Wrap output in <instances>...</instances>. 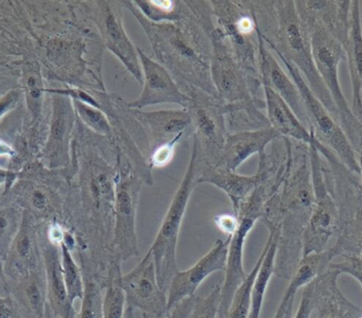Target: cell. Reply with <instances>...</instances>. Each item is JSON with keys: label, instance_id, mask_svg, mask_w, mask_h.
Returning a JSON list of instances; mask_svg holds the SVG:
<instances>
[{"label": "cell", "instance_id": "obj_21", "mask_svg": "<svg viewBox=\"0 0 362 318\" xmlns=\"http://www.w3.org/2000/svg\"><path fill=\"white\" fill-rule=\"evenodd\" d=\"M42 262L46 273L48 304L55 318H76L70 304L62 268L61 245L49 240L42 247Z\"/></svg>", "mask_w": 362, "mask_h": 318}, {"label": "cell", "instance_id": "obj_45", "mask_svg": "<svg viewBox=\"0 0 362 318\" xmlns=\"http://www.w3.org/2000/svg\"><path fill=\"white\" fill-rule=\"evenodd\" d=\"M10 294V286H8V279H6V272H4V264L0 260V298H8Z\"/></svg>", "mask_w": 362, "mask_h": 318}, {"label": "cell", "instance_id": "obj_24", "mask_svg": "<svg viewBox=\"0 0 362 318\" xmlns=\"http://www.w3.org/2000/svg\"><path fill=\"white\" fill-rule=\"evenodd\" d=\"M353 89V114L362 126V23L361 2H351L350 34L344 49Z\"/></svg>", "mask_w": 362, "mask_h": 318}, {"label": "cell", "instance_id": "obj_17", "mask_svg": "<svg viewBox=\"0 0 362 318\" xmlns=\"http://www.w3.org/2000/svg\"><path fill=\"white\" fill-rule=\"evenodd\" d=\"M257 42H259V78L262 85L274 89L295 112L299 120L308 127V116L303 99L300 94L299 89L296 86L291 76L285 73L284 70L279 65L267 44L262 37L259 27L257 30Z\"/></svg>", "mask_w": 362, "mask_h": 318}, {"label": "cell", "instance_id": "obj_20", "mask_svg": "<svg viewBox=\"0 0 362 318\" xmlns=\"http://www.w3.org/2000/svg\"><path fill=\"white\" fill-rule=\"evenodd\" d=\"M11 298L16 304L21 318H47L48 317V290L45 267L25 275L23 279L8 283Z\"/></svg>", "mask_w": 362, "mask_h": 318}, {"label": "cell", "instance_id": "obj_34", "mask_svg": "<svg viewBox=\"0 0 362 318\" xmlns=\"http://www.w3.org/2000/svg\"><path fill=\"white\" fill-rule=\"evenodd\" d=\"M127 300L124 293L116 283H107L104 288L103 318H124Z\"/></svg>", "mask_w": 362, "mask_h": 318}, {"label": "cell", "instance_id": "obj_38", "mask_svg": "<svg viewBox=\"0 0 362 318\" xmlns=\"http://www.w3.org/2000/svg\"><path fill=\"white\" fill-rule=\"evenodd\" d=\"M25 88H27L28 99L32 102L31 108L35 110L37 102L42 97V82L38 71H36L34 68L29 70V74L25 78Z\"/></svg>", "mask_w": 362, "mask_h": 318}, {"label": "cell", "instance_id": "obj_13", "mask_svg": "<svg viewBox=\"0 0 362 318\" xmlns=\"http://www.w3.org/2000/svg\"><path fill=\"white\" fill-rule=\"evenodd\" d=\"M100 6L98 25L104 39L106 49L110 50L125 69L138 80H144L141 63H140L138 48L127 35L123 25L119 6L116 2H101Z\"/></svg>", "mask_w": 362, "mask_h": 318}, {"label": "cell", "instance_id": "obj_26", "mask_svg": "<svg viewBox=\"0 0 362 318\" xmlns=\"http://www.w3.org/2000/svg\"><path fill=\"white\" fill-rule=\"evenodd\" d=\"M270 234L266 243L265 257L262 262L261 267L257 271V276L253 281L252 289H251V304L249 318L261 317L262 309H263L264 298L268 285L272 281V275L274 274V264H276V251H278L279 241V224H274L267 226Z\"/></svg>", "mask_w": 362, "mask_h": 318}, {"label": "cell", "instance_id": "obj_27", "mask_svg": "<svg viewBox=\"0 0 362 318\" xmlns=\"http://www.w3.org/2000/svg\"><path fill=\"white\" fill-rule=\"evenodd\" d=\"M336 256H340V252L333 245L331 249L321 253L310 254L302 257L293 276L289 279L288 287L285 290L282 298H296L300 289L310 285L329 270V264Z\"/></svg>", "mask_w": 362, "mask_h": 318}, {"label": "cell", "instance_id": "obj_44", "mask_svg": "<svg viewBox=\"0 0 362 318\" xmlns=\"http://www.w3.org/2000/svg\"><path fill=\"white\" fill-rule=\"evenodd\" d=\"M30 202H31L32 209H35V211H46L47 198L42 192H40V190H35V192L32 194Z\"/></svg>", "mask_w": 362, "mask_h": 318}, {"label": "cell", "instance_id": "obj_12", "mask_svg": "<svg viewBox=\"0 0 362 318\" xmlns=\"http://www.w3.org/2000/svg\"><path fill=\"white\" fill-rule=\"evenodd\" d=\"M230 236L226 240L217 239L210 251L191 268L176 273L168 291L169 310L181 300L195 296L198 288L209 276L219 271H225Z\"/></svg>", "mask_w": 362, "mask_h": 318}, {"label": "cell", "instance_id": "obj_2", "mask_svg": "<svg viewBox=\"0 0 362 318\" xmlns=\"http://www.w3.org/2000/svg\"><path fill=\"white\" fill-rule=\"evenodd\" d=\"M272 4L274 39H266L262 35L264 42L278 56L299 70L312 92L339 123L337 107L315 65L310 32L298 14L295 1H274Z\"/></svg>", "mask_w": 362, "mask_h": 318}, {"label": "cell", "instance_id": "obj_6", "mask_svg": "<svg viewBox=\"0 0 362 318\" xmlns=\"http://www.w3.org/2000/svg\"><path fill=\"white\" fill-rule=\"evenodd\" d=\"M315 207L303 233L302 257L327 250L332 237L339 232V209L327 182L325 166L314 143L308 145Z\"/></svg>", "mask_w": 362, "mask_h": 318}, {"label": "cell", "instance_id": "obj_42", "mask_svg": "<svg viewBox=\"0 0 362 318\" xmlns=\"http://www.w3.org/2000/svg\"><path fill=\"white\" fill-rule=\"evenodd\" d=\"M296 298H282L274 318H293V305Z\"/></svg>", "mask_w": 362, "mask_h": 318}, {"label": "cell", "instance_id": "obj_16", "mask_svg": "<svg viewBox=\"0 0 362 318\" xmlns=\"http://www.w3.org/2000/svg\"><path fill=\"white\" fill-rule=\"evenodd\" d=\"M131 111L137 122L150 133V148L152 152L167 144H178L183 133L192 124L191 114L185 108L156 111L131 109Z\"/></svg>", "mask_w": 362, "mask_h": 318}, {"label": "cell", "instance_id": "obj_9", "mask_svg": "<svg viewBox=\"0 0 362 318\" xmlns=\"http://www.w3.org/2000/svg\"><path fill=\"white\" fill-rule=\"evenodd\" d=\"M141 180L129 173L118 176L115 200L112 251L121 262L139 256L136 217Z\"/></svg>", "mask_w": 362, "mask_h": 318}, {"label": "cell", "instance_id": "obj_8", "mask_svg": "<svg viewBox=\"0 0 362 318\" xmlns=\"http://www.w3.org/2000/svg\"><path fill=\"white\" fill-rule=\"evenodd\" d=\"M212 56L210 73L217 99H223L230 106L248 105L259 103L250 90L249 75L243 69L225 42L221 29H214L211 33Z\"/></svg>", "mask_w": 362, "mask_h": 318}, {"label": "cell", "instance_id": "obj_23", "mask_svg": "<svg viewBox=\"0 0 362 318\" xmlns=\"http://www.w3.org/2000/svg\"><path fill=\"white\" fill-rule=\"evenodd\" d=\"M338 273L329 270L315 279L317 318H361L362 309L355 306L340 291L337 285Z\"/></svg>", "mask_w": 362, "mask_h": 318}, {"label": "cell", "instance_id": "obj_11", "mask_svg": "<svg viewBox=\"0 0 362 318\" xmlns=\"http://www.w3.org/2000/svg\"><path fill=\"white\" fill-rule=\"evenodd\" d=\"M138 54L144 75V89L140 97L129 104V108L142 110L148 106L160 104H175L185 109L189 108L191 97L181 90L169 70L148 56L140 48H138Z\"/></svg>", "mask_w": 362, "mask_h": 318}, {"label": "cell", "instance_id": "obj_43", "mask_svg": "<svg viewBox=\"0 0 362 318\" xmlns=\"http://www.w3.org/2000/svg\"><path fill=\"white\" fill-rule=\"evenodd\" d=\"M19 99V93L16 91H11L8 94L0 99V116L6 114L11 108L14 107Z\"/></svg>", "mask_w": 362, "mask_h": 318}, {"label": "cell", "instance_id": "obj_50", "mask_svg": "<svg viewBox=\"0 0 362 318\" xmlns=\"http://www.w3.org/2000/svg\"><path fill=\"white\" fill-rule=\"evenodd\" d=\"M47 318H55L54 315H53V313L51 312V310L49 311L48 317H47Z\"/></svg>", "mask_w": 362, "mask_h": 318}, {"label": "cell", "instance_id": "obj_33", "mask_svg": "<svg viewBox=\"0 0 362 318\" xmlns=\"http://www.w3.org/2000/svg\"><path fill=\"white\" fill-rule=\"evenodd\" d=\"M74 101V107L76 114L80 116L85 125L93 133L103 137H110L112 133V123L108 120L104 110L88 105L84 102L78 99H72Z\"/></svg>", "mask_w": 362, "mask_h": 318}, {"label": "cell", "instance_id": "obj_22", "mask_svg": "<svg viewBox=\"0 0 362 318\" xmlns=\"http://www.w3.org/2000/svg\"><path fill=\"white\" fill-rule=\"evenodd\" d=\"M263 89L270 127L280 133L282 137L295 140L304 145H310L314 133L299 120L288 104L274 89L265 85H263Z\"/></svg>", "mask_w": 362, "mask_h": 318}, {"label": "cell", "instance_id": "obj_41", "mask_svg": "<svg viewBox=\"0 0 362 318\" xmlns=\"http://www.w3.org/2000/svg\"><path fill=\"white\" fill-rule=\"evenodd\" d=\"M0 318H21L16 304L11 296L0 298Z\"/></svg>", "mask_w": 362, "mask_h": 318}, {"label": "cell", "instance_id": "obj_14", "mask_svg": "<svg viewBox=\"0 0 362 318\" xmlns=\"http://www.w3.org/2000/svg\"><path fill=\"white\" fill-rule=\"evenodd\" d=\"M189 97L192 103L187 109L191 114L192 124L195 126L200 149L208 150L209 156L216 158L217 164L228 135L223 118L226 105H217L211 99H202L198 93Z\"/></svg>", "mask_w": 362, "mask_h": 318}, {"label": "cell", "instance_id": "obj_29", "mask_svg": "<svg viewBox=\"0 0 362 318\" xmlns=\"http://www.w3.org/2000/svg\"><path fill=\"white\" fill-rule=\"evenodd\" d=\"M23 220V214L16 204L0 200V260L4 262Z\"/></svg>", "mask_w": 362, "mask_h": 318}, {"label": "cell", "instance_id": "obj_19", "mask_svg": "<svg viewBox=\"0 0 362 318\" xmlns=\"http://www.w3.org/2000/svg\"><path fill=\"white\" fill-rule=\"evenodd\" d=\"M264 178V167L259 163V171L253 176H243L223 167L206 163L202 167L197 183H210L226 192L233 207L234 215L245 200L255 192Z\"/></svg>", "mask_w": 362, "mask_h": 318}, {"label": "cell", "instance_id": "obj_1", "mask_svg": "<svg viewBox=\"0 0 362 318\" xmlns=\"http://www.w3.org/2000/svg\"><path fill=\"white\" fill-rule=\"evenodd\" d=\"M148 35L158 63L171 70L176 78L199 88L202 92L217 97L211 80L212 53L196 37L193 29L176 23H155L146 19L133 1H123Z\"/></svg>", "mask_w": 362, "mask_h": 318}, {"label": "cell", "instance_id": "obj_30", "mask_svg": "<svg viewBox=\"0 0 362 318\" xmlns=\"http://www.w3.org/2000/svg\"><path fill=\"white\" fill-rule=\"evenodd\" d=\"M62 268H63L64 281L70 304L74 306L76 300H82L84 298L85 281L82 270L74 260L71 250L61 243Z\"/></svg>", "mask_w": 362, "mask_h": 318}, {"label": "cell", "instance_id": "obj_7", "mask_svg": "<svg viewBox=\"0 0 362 318\" xmlns=\"http://www.w3.org/2000/svg\"><path fill=\"white\" fill-rule=\"evenodd\" d=\"M264 184L259 183L255 192L246 199L238 209V226L235 233L230 236L225 279L221 286V302L218 315L227 313L234 294L246 281L248 273L244 268V249L247 237L255 228V222L263 217L264 207L270 199Z\"/></svg>", "mask_w": 362, "mask_h": 318}, {"label": "cell", "instance_id": "obj_39", "mask_svg": "<svg viewBox=\"0 0 362 318\" xmlns=\"http://www.w3.org/2000/svg\"><path fill=\"white\" fill-rule=\"evenodd\" d=\"M177 143L167 144L161 146L152 152L150 158V166L165 167L171 163L174 158V152Z\"/></svg>", "mask_w": 362, "mask_h": 318}, {"label": "cell", "instance_id": "obj_49", "mask_svg": "<svg viewBox=\"0 0 362 318\" xmlns=\"http://www.w3.org/2000/svg\"><path fill=\"white\" fill-rule=\"evenodd\" d=\"M6 177V173H2V171H0V182L4 181V178Z\"/></svg>", "mask_w": 362, "mask_h": 318}, {"label": "cell", "instance_id": "obj_35", "mask_svg": "<svg viewBox=\"0 0 362 318\" xmlns=\"http://www.w3.org/2000/svg\"><path fill=\"white\" fill-rule=\"evenodd\" d=\"M221 292V286L216 285L206 298L196 296L195 306L189 318H217Z\"/></svg>", "mask_w": 362, "mask_h": 318}, {"label": "cell", "instance_id": "obj_28", "mask_svg": "<svg viewBox=\"0 0 362 318\" xmlns=\"http://www.w3.org/2000/svg\"><path fill=\"white\" fill-rule=\"evenodd\" d=\"M134 6L141 12V14L148 20L155 23H176L183 20L187 17L185 6L182 2L172 1V0H139L133 1Z\"/></svg>", "mask_w": 362, "mask_h": 318}, {"label": "cell", "instance_id": "obj_4", "mask_svg": "<svg viewBox=\"0 0 362 318\" xmlns=\"http://www.w3.org/2000/svg\"><path fill=\"white\" fill-rule=\"evenodd\" d=\"M303 23L310 34L313 57L319 75L337 107L340 125L357 152L362 139V126L346 102L338 74L339 63L346 59V51L342 44L322 25L317 23Z\"/></svg>", "mask_w": 362, "mask_h": 318}, {"label": "cell", "instance_id": "obj_32", "mask_svg": "<svg viewBox=\"0 0 362 318\" xmlns=\"http://www.w3.org/2000/svg\"><path fill=\"white\" fill-rule=\"evenodd\" d=\"M84 298L76 318H103V287L88 275H84Z\"/></svg>", "mask_w": 362, "mask_h": 318}, {"label": "cell", "instance_id": "obj_5", "mask_svg": "<svg viewBox=\"0 0 362 318\" xmlns=\"http://www.w3.org/2000/svg\"><path fill=\"white\" fill-rule=\"evenodd\" d=\"M279 57L286 67L291 80L299 89L308 116V128L314 133L317 141L331 150L351 173L361 177V167L356 152L341 125L312 92L299 70L286 59Z\"/></svg>", "mask_w": 362, "mask_h": 318}, {"label": "cell", "instance_id": "obj_47", "mask_svg": "<svg viewBox=\"0 0 362 318\" xmlns=\"http://www.w3.org/2000/svg\"><path fill=\"white\" fill-rule=\"evenodd\" d=\"M124 318H137V315H136V310L133 307L127 306V305Z\"/></svg>", "mask_w": 362, "mask_h": 318}, {"label": "cell", "instance_id": "obj_31", "mask_svg": "<svg viewBox=\"0 0 362 318\" xmlns=\"http://www.w3.org/2000/svg\"><path fill=\"white\" fill-rule=\"evenodd\" d=\"M266 251H267V247L265 245L261 256H259L257 262H255L252 270H251L250 273H248L246 281L243 283V285L238 288V291L234 294L233 300H232L227 313L223 314V317L217 318H249L251 304V289H252L253 281H255V276H257V271H259L262 262H263L264 257H265Z\"/></svg>", "mask_w": 362, "mask_h": 318}, {"label": "cell", "instance_id": "obj_40", "mask_svg": "<svg viewBox=\"0 0 362 318\" xmlns=\"http://www.w3.org/2000/svg\"><path fill=\"white\" fill-rule=\"evenodd\" d=\"M215 226L228 235L232 236L238 226V217L236 215H221L214 218Z\"/></svg>", "mask_w": 362, "mask_h": 318}, {"label": "cell", "instance_id": "obj_3", "mask_svg": "<svg viewBox=\"0 0 362 318\" xmlns=\"http://www.w3.org/2000/svg\"><path fill=\"white\" fill-rule=\"evenodd\" d=\"M198 161H199V142L197 137L194 135L191 160L187 165L182 181L180 182L172 199L171 204L165 213L156 238L150 249L154 258L159 286L167 294L174 276L180 271L177 260H176L178 237H180L187 203L191 198L194 188L197 184L196 173L198 171Z\"/></svg>", "mask_w": 362, "mask_h": 318}, {"label": "cell", "instance_id": "obj_25", "mask_svg": "<svg viewBox=\"0 0 362 318\" xmlns=\"http://www.w3.org/2000/svg\"><path fill=\"white\" fill-rule=\"evenodd\" d=\"M74 124V108L71 99L67 95L59 94L54 99V111L48 149L53 160L59 162V164L67 161L70 135Z\"/></svg>", "mask_w": 362, "mask_h": 318}, {"label": "cell", "instance_id": "obj_15", "mask_svg": "<svg viewBox=\"0 0 362 318\" xmlns=\"http://www.w3.org/2000/svg\"><path fill=\"white\" fill-rule=\"evenodd\" d=\"M4 264L8 283L44 268L42 247L28 213H23V224L8 249Z\"/></svg>", "mask_w": 362, "mask_h": 318}, {"label": "cell", "instance_id": "obj_46", "mask_svg": "<svg viewBox=\"0 0 362 318\" xmlns=\"http://www.w3.org/2000/svg\"><path fill=\"white\" fill-rule=\"evenodd\" d=\"M357 159H358L359 167H361V181L359 182V190H361L362 194V139L361 142V145H359L358 150H357Z\"/></svg>", "mask_w": 362, "mask_h": 318}, {"label": "cell", "instance_id": "obj_37", "mask_svg": "<svg viewBox=\"0 0 362 318\" xmlns=\"http://www.w3.org/2000/svg\"><path fill=\"white\" fill-rule=\"evenodd\" d=\"M317 302V289L315 281L310 285L304 287L303 293H302L301 302H300L299 309L297 314L293 318H310L313 311L315 310Z\"/></svg>", "mask_w": 362, "mask_h": 318}, {"label": "cell", "instance_id": "obj_18", "mask_svg": "<svg viewBox=\"0 0 362 318\" xmlns=\"http://www.w3.org/2000/svg\"><path fill=\"white\" fill-rule=\"evenodd\" d=\"M280 139L283 137L272 127L257 130L236 131L226 137L218 162L215 165L236 171L253 154L264 156L268 144Z\"/></svg>", "mask_w": 362, "mask_h": 318}, {"label": "cell", "instance_id": "obj_36", "mask_svg": "<svg viewBox=\"0 0 362 318\" xmlns=\"http://www.w3.org/2000/svg\"><path fill=\"white\" fill-rule=\"evenodd\" d=\"M342 262L329 264V269L336 271L338 274H348L356 279L362 286V259L354 255L344 254Z\"/></svg>", "mask_w": 362, "mask_h": 318}, {"label": "cell", "instance_id": "obj_48", "mask_svg": "<svg viewBox=\"0 0 362 318\" xmlns=\"http://www.w3.org/2000/svg\"><path fill=\"white\" fill-rule=\"evenodd\" d=\"M4 152H10V148L4 144L0 143V154H4Z\"/></svg>", "mask_w": 362, "mask_h": 318}, {"label": "cell", "instance_id": "obj_10", "mask_svg": "<svg viewBox=\"0 0 362 318\" xmlns=\"http://www.w3.org/2000/svg\"><path fill=\"white\" fill-rule=\"evenodd\" d=\"M115 283L124 293L127 306L148 317H167L169 312L168 294L159 286L154 258L150 250L133 270L121 275Z\"/></svg>", "mask_w": 362, "mask_h": 318}]
</instances>
